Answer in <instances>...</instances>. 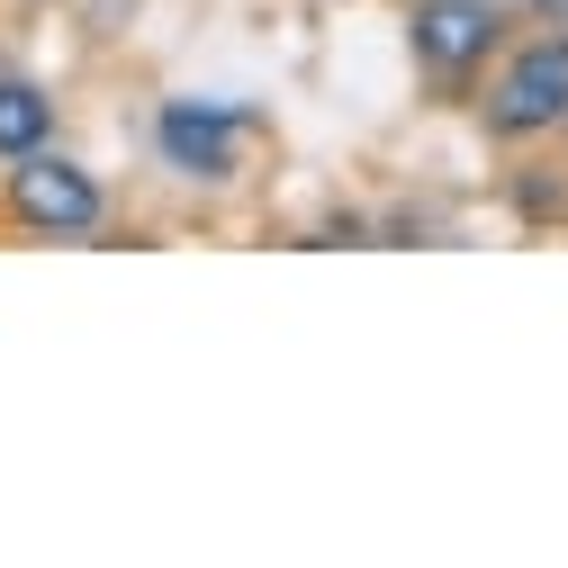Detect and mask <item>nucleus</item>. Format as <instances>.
<instances>
[{
    "mask_svg": "<svg viewBox=\"0 0 568 568\" xmlns=\"http://www.w3.org/2000/svg\"><path fill=\"white\" fill-rule=\"evenodd\" d=\"M478 126H487V145H550V135H568V19L524 28L487 63Z\"/></svg>",
    "mask_w": 568,
    "mask_h": 568,
    "instance_id": "obj_1",
    "label": "nucleus"
},
{
    "mask_svg": "<svg viewBox=\"0 0 568 568\" xmlns=\"http://www.w3.org/2000/svg\"><path fill=\"white\" fill-rule=\"evenodd\" d=\"M515 28H524L515 0H406V54L443 91L487 82V63L515 45Z\"/></svg>",
    "mask_w": 568,
    "mask_h": 568,
    "instance_id": "obj_2",
    "label": "nucleus"
},
{
    "mask_svg": "<svg viewBox=\"0 0 568 568\" xmlns=\"http://www.w3.org/2000/svg\"><path fill=\"white\" fill-rule=\"evenodd\" d=\"M0 217H10L19 235L73 244V235H100L109 190H100V172H91V163L37 145V154H19V163H0Z\"/></svg>",
    "mask_w": 568,
    "mask_h": 568,
    "instance_id": "obj_3",
    "label": "nucleus"
},
{
    "mask_svg": "<svg viewBox=\"0 0 568 568\" xmlns=\"http://www.w3.org/2000/svg\"><path fill=\"white\" fill-rule=\"evenodd\" d=\"M244 135H253V118H244V109H217V100H163V109H154V154H163V172L207 181V190H226V181L244 172Z\"/></svg>",
    "mask_w": 568,
    "mask_h": 568,
    "instance_id": "obj_4",
    "label": "nucleus"
},
{
    "mask_svg": "<svg viewBox=\"0 0 568 568\" xmlns=\"http://www.w3.org/2000/svg\"><path fill=\"white\" fill-rule=\"evenodd\" d=\"M37 145H54V91L28 73H0V163H19Z\"/></svg>",
    "mask_w": 568,
    "mask_h": 568,
    "instance_id": "obj_5",
    "label": "nucleus"
},
{
    "mask_svg": "<svg viewBox=\"0 0 568 568\" xmlns=\"http://www.w3.org/2000/svg\"><path fill=\"white\" fill-rule=\"evenodd\" d=\"M506 199H515V217H524V226H568V172H550V163L506 172Z\"/></svg>",
    "mask_w": 568,
    "mask_h": 568,
    "instance_id": "obj_6",
    "label": "nucleus"
},
{
    "mask_svg": "<svg viewBox=\"0 0 568 568\" xmlns=\"http://www.w3.org/2000/svg\"><path fill=\"white\" fill-rule=\"evenodd\" d=\"M515 10H524V28H559V19H568V0H515Z\"/></svg>",
    "mask_w": 568,
    "mask_h": 568,
    "instance_id": "obj_7",
    "label": "nucleus"
},
{
    "mask_svg": "<svg viewBox=\"0 0 568 568\" xmlns=\"http://www.w3.org/2000/svg\"><path fill=\"white\" fill-rule=\"evenodd\" d=\"M0 73H10V63H0Z\"/></svg>",
    "mask_w": 568,
    "mask_h": 568,
    "instance_id": "obj_8",
    "label": "nucleus"
}]
</instances>
